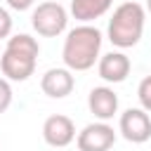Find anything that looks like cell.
I'll return each instance as SVG.
<instances>
[{"label":"cell","mask_w":151,"mask_h":151,"mask_svg":"<svg viewBox=\"0 0 151 151\" xmlns=\"http://www.w3.org/2000/svg\"><path fill=\"white\" fill-rule=\"evenodd\" d=\"M87 106L99 120H109L118 111V94L111 87H94L87 94Z\"/></svg>","instance_id":"obj_10"},{"label":"cell","mask_w":151,"mask_h":151,"mask_svg":"<svg viewBox=\"0 0 151 151\" xmlns=\"http://www.w3.org/2000/svg\"><path fill=\"white\" fill-rule=\"evenodd\" d=\"M120 134L132 144H144L151 137V118L144 109H127L120 116Z\"/></svg>","instance_id":"obj_6"},{"label":"cell","mask_w":151,"mask_h":151,"mask_svg":"<svg viewBox=\"0 0 151 151\" xmlns=\"http://www.w3.org/2000/svg\"><path fill=\"white\" fill-rule=\"evenodd\" d=\"M144 7L139 2H123L109 19V40L116 47H134L144 33Z\"/></svg>","instance_id":"obj_3"},{"label":"cell","mask_w":151,"mask_h":151,"mask_svg":"<svg viewBox=\"0 0 151 151\" xmlns=\"http://www.w3.org/2000/svg\"><path fill=\"white\" fill-rule=\"evenodd\" d=\"M40 87H42V92H45L47 97L61 99V97H66V94L73 92L76 80H73V76H71L68 68H50V71L40 78Z\"/></svg>","instance_id":"obj_9"},{"label":"cell","mask_w":151,"mask_h":151,"mask_svg":"<svg viewBox=\"0 0 151 151\" xmlns=\"http://www.w3.org/2000/svg\"><path fill=\"white\" fill-rule=\"evenodd\" d=\"M9 33H12V17H9L7 9L0 7V40L9 38Z\"/></svg>","instance_id":"obj_14"},{"label":"cell","mask_w":151,"mask_h":151,"mask_svg":"<svg viewBox=\"0 0 151 151\" xmlns=\"http://www.w3.org/2000/svg\"><path fill=\"white\" fill-rule=\"evenodd\" d=\"M42 139L54 146V149H64L76 139V125L68 116L54 113L42 123Z\"/></svg>","instance_id":"obj_7"},{"label":"cell","mask_w":151,"mask_h":151,"mask_svg":"<svg viewBox=\"0 0 151 151\" xmlns=\"http://www.w3.org/2000/svg\"><path fill=\"white\" fill-rule=\"evenodd\" d=\"M111 5H113V0H71V14L78 21L87 24L92 19L104 17L111 9Z\"/></svg>","instance_id":"obj_11"},{"label":"cell","mask_w":151,"mask_h":151,"mask_svg":"<svg viewBox=\"0 0 151 151\" xmlns=\"http://www.w3.org/2000/svg\"><path fill=\"white\" fill-rule=\"evenodd\" d=\"M146 9H149V14H151V0H146Z\"/></svg>","instance_id":"obj_16"},{"label":"cell","mask_w":151,"mask_h":151,"mask_svg":"<svg viewBox=\"0 0 151 151\" xmlns=\"http://www.w3.org/2000/svg\"><path fill=\"white\" fill-rule=\"evenodd\" d=\"M31 24L38 31V35H42V38H57V35H61L66 31L68 14H66V9L59 2H40L33 9Z\"/></svg>","instance_id":"obj_4"},{"label":"cell","mask_w":151,"mask_h":151,"mask_svg":"<svg viewBox=\"0 0 151 151\" xmlns=\"http://www.w3.org/2000/svg\"><path fill=\"white\" fill-rule=\"evenodd\" d=\"M33 2H35V0H7V5H9L12 9H17V12H24V9H28Z\"/></svg>","instance_id":"obj_15"},{"label":"cell","mask_w":151,"mask_h":151,"mask_svg":"<svg viewBox=\"0 0 151 151\" xmlns=\"http://www.w3.org/2000/svg\"><path fill=\"white\" fill-rule=\"evenodd\" d=\"M99 50H101V31L90 24H83L68 31L61 59L68 71H87L99 59Z\"/></svg>","instance_id":"obj_1"},{"label":"cell","mask_w":151,"mask_h":151,"mask_svg":"<svg viewBox=\"0 0 151 151\" xmlns=\"http://www.w3.org/2000/svg\"><path fill=\"white\" fill-rule=\"evenodd\" d=\"M12 104V87L5 78H0V113H5Z\"/></svg>","instance_id":"obj_13"},{"label":"cell","mask_w":151,"mask_h":151,"mask_svg":"<svg viewBox=\"0 0 151 151\" xmlns=\"http://www.w3.org/2000/svg\"><path fill=\"white\" fill-rule=\"evenodd\" d=\"M130 68H132V64H130L127 54H123V52H109V54H104L99 59V66H97L99 78L106 80V83H123L130 76Z\"/></svg>","instance_id":"obj_8"},{"label":"cell","mask_w":151,"mask_h":151,"mask_svg":"<svg viewBox=\"0 0 151 151\" xmlns=\"http://www.w3.org/2000/svg\"><path fill=\"white\" fill-rule=\"evenodd\" d=\"M38 54H40L38 40L31 38L28 33H17L7 38V47L0 54V68L7 76V80L24 83L33 76Z\"/></svg>","instance_id":"obj_2"},{"label":"cell","mask_w":151,"mask_h":151,"mask_svg":"<svg viewBox=\"0 0 151 151\" xmlns=\"http://www.w3.org/2000/svg\"><path fill=\"white\" fill-rule=\"evenodd\" d=\"M116 144V132L106 123H90L78 132L80 151H109Z\"/></svg>","instance_id":"obj_5"},{"label":"cell","mask_w":151,"mask_h":151,"mask_svg":"<svg viewBox=\"0 0 151 151\" xmlns=\"http://www.w3.org/2000/svg\"><path fill=\"white\" fill-rule=\"evenodd\" d=\"M137 97H139V101H142V109H144V111H151V76H146V78L139 83Z\"/></svg>","instance_id":"obj_12"}]
</instances>
